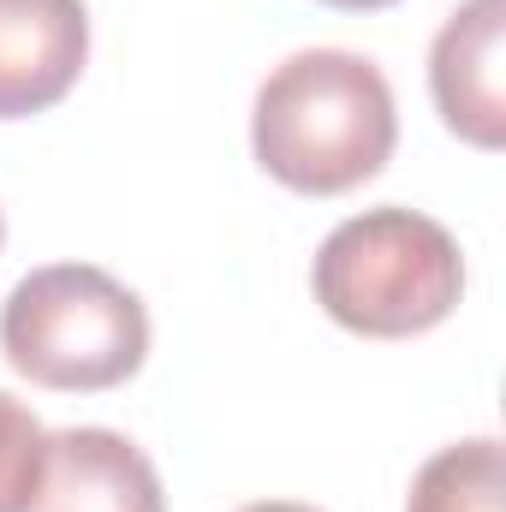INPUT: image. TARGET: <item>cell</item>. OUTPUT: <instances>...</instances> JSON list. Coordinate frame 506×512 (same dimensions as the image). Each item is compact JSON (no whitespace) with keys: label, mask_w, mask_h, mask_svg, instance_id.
I'll list each match as a JSON object with an SVG mask.
<instances>
[{"label":"cell","mask_w":506,"mask_h":512,"mask_svg":"<svg viewBox=\"0 0 506 512\" xmlns=\"http://www.w3.org/2000/svg\"><path fill=\"white\" fill-rule=\"evenodd\" d=\"M399 143L393 90L376 60L346 48H304L280 60L251 114V149L268 179L304 197H340L376 179Z\"/></svg>","instance_id":"6da1fadb"},{"label":"cell","mask_w":506,"mask_h":512,"mask_svg":"<svg viewBox=\"0 0 506 512\" xmlns=\"http://www.w3.org/2000/svg\"><path fill=\"white\" fill-rule=\"evenodd\" d=\"M310 286L340 328L364 340H411L459 310L465 256L441 221L417 209H364L322 239Z\"/></svg>","instance_id":"7a4b0ae2"},{"label":"cell","mask_w":506,"mask_h":512,"mask_svg":"<svg viewBox=\"0 0 506 512\" xmlns=\"http://www.w3.org/2000/svg\"><path fill=\"white\" fill-rule=\"evenodd\" d=\"M0 352L36 387L108 393L149 358V310L108 268L54 262L12 286L0 310Z\"/></svg>","instance_id":"3957f363"},{"label":"cell","mask_w":506,"mask_h":512,"mask_svg":"<svg viewBox=\"0 0 506 512\" xmlns=\"http://www.w3.org/2000/svg\"><path fill=\"white\" fill-rule=\"evenodd\" d=\"M84 60V0H0V120H30L66 102Z\"/></svg>","instance_id":"277c9868"},{"label":"cell","mask_w":506,"mask_h":512,"mask_svg":"<svg viewBox=\"0 0 506 512\" xmlns=\"http://www.w3.org/2000/svg\"><path fill=\"white\" fill-rule=\"evenodd\" d=\"M501 48H506V0H465L435 48H429V90L447 131H459L477 149L506 143V84H501Z\"/></svg>","instance_id":"5b68a950"},{"label":"cell","mask_w":506,"mask_h":512,"mask_svg":"<svg viewBox=\"0 0 506 512\" xmlns=\"http://www.w3.org/2000/svg\"><path fill=\"white\" fill-rule=\"evenodd\" d=\"M30 512H167L161 477L143 447L114 429L48 435V471Z\"/></svg>","instance_id":"8992f818"},{"label":"cell","mask_w":506,"mask_h":512,"mask_svg":"<svg viewBox=\"0 0 506 512\" xmlns=\"http://www.w3.org/2000/svg\"><path fill=\"white\" fill-rule=\"evenodd\" d=\"M405 512H506V459L495 435L441 447L417 477Z\"/></svg>","instance_id":"52a82bcc"},{"label":"cell","mask_w":506,"mask_h":512,"mask_svg":"<svg viewBox=\"0 0 506 512\" xmlns=\"http://www.w3.org/2000/svg\"><path fill=\"white\" fill-rule=\"evenodd\" d=\"M48 471V429L12 393H0V512H30Z\"/></svg>","instance_id":"ba28073f"},{"label":"cell","mask_w":506,"mask_h":512,"mask_svg":"<svg viewBox=\"0 0 506 512\" xmlns=\"http://www.w3.org/2000/svg\"><path fill=\"white\" fill-rule=\"evenodd\" d=\"M322 6H340V12H381V6H393V0H322Z\"/></svg>","instance_id":"9c48e42d"},{"label":"cell","mask_w":506,"mask_h":512,"mask_svg":"<svg viewBox=\"0 0 506 512\" xmlns=\"http://www.w3.org/2000/svg\"><path fill=\"white\" fill-rule=\"evenodd\" d=\"M239 512H316V507H298V501H256V507H239Z\"/></svg>","instance_id":"30bf717a"}]
</instances>
